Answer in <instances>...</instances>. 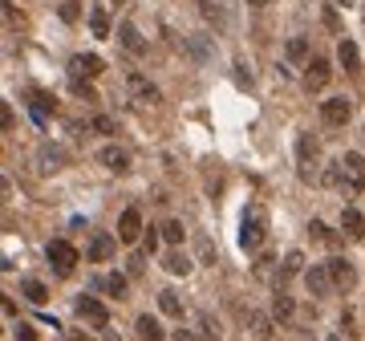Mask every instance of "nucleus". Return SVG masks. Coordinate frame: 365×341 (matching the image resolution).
I'll return each mask as SVG.
<instances>
[{
	"instance_id": "obj_4",
	"label": "nucleus",
	"mask_w": 365,
	"mask_h": 341,
	"mask_svg": "<svg viewBox=\"0 0 365 341\" xmlns=\"http://www.w3.org/2000/svg\"><path fill=\"white\" fill-rule=\"evenodd\" d=\"M329 264V276H333V289H341V293H349L353 285H357V268H353V260L349 256H333V260H325Z\"/></svg>"
},
{
	"instance_id": "obj_3",
	"label": "nucleus",
	"mask_w": 365,
	"mask_h": 341,
	"mask_svg": "<svg viewBox=\"0 0 365 341\" xmlns=\"http://www.w3.org/2000/svg\"><path fill=\"white\" fill-rule=\"evenodd\" d=\"M317 159H320L317 134H301V138H296V163H301V179H313V170H317Z\"/></svg>"
},
{
	"instance_id": "obj_23",
	"label": "nucleus",
	"mask_w": 365,
	"mask_h": 341,
	"mask_svg": "<svg viewBox=\"0 0 365 341\" xmlns=\"http://www.w3.org/2000/svg\"><path fill=\"white\" fill-rule=\"evenodd\" d=\"M21 293H25V297L33 300V305H45V300H49V289L41 285V280H33V276H29V280L21 285Z\"/></svg>"
},
{
	"instance_id": "obj_32",
	"label": "nucleus",
	"mask_w": 365,
	"mask_h": 341,
	"mask_svg": "<svg viewBox=\"0 0 365 341\" xmlns=\"http://www.w3.org/2000/svg\"><path fill=\"white\" fill-rule=\"evenodd\" d=\"M158 240H163V228H146V232H142V248H146V252H154Z\"/></svg>"
},
{
	"instance_id": "obj_9",
	"label": "nucleus",
	"mask_w": 365,
	"mask_h": 341,
	"mask_svg": "<svg viewBox=\"0 0 365 341\" xmlns=\"http://www.w3.org/2000/svg\"><path fill=\"white\" fill-rule=\"evenodd\" d=\"M142 232H146V228H142V212H138V208H126L122 219H118V240H122V244H134V240H142Z\"/></svg>"
},
{
	"instance_id": "obj_22",
	"label": "nucleus",
	"mask_w": 365,
	"mask_h": 341,
	"mask_svg": "<svg viewBox=\"0 0 365 341\" xmlns=\"http://www.w3.org/2000/svg\"><path fill=\"white\" fill-rule=\"evenodd\" d=\"M138 338L142 341H163V325L154 317H138Z\"/></svg>"
},
{
	"instance_id": "obj_27",
	"label": "nucleus",
	"mask_w": 365,
	"mask_h": 341,
	"mask_svg": "<svg viewBox=\"0 0 365 341\" xmlns=\"http://www.w3.org/2000/svg\"><path fill=\"white\" fill-rule=\"evenodd\" d=\"M320 183H325V187H341V183H345V167H341V163H329L325 175H320Z\"/></svg>"
},
{
	"instance_id": "obj_24",
	"label": "nucleus",
	"mask_w": 365,
	"mask_h": 341,
	"mask_svg": "<svg viewBox=\"0 0 365 341\" xmlns=\"http://www.w3.org/2000/svg\"><path fill=\"white\" fill-rule=\"evenodd\" d=\"M163 268H167L171 276H187V272H191V260H187L182 252H171L167 260H163Z\"/></svg>"
},
{
	"instance_id": "obj_44",
	"label": "nucleus",
	"mask_w": 365,
	"mask_h": 341,
	"mask_svg": "<svg viewBox=\"0 0 365 341\" xmlns=\"http://www.w3.org/2000/svg\"><path fill=\"white\" fill-rule=\"evenodd\" d=\"M329 341H341V338H329Z\"/></svg>"
},
{
	"instance_id": "obj_6",
	"label": "nucleus",
	"mask_w": 365,
	"mask_h": 341,
	"mask_svg": "<svg viewBox=\"0 0 365 341\" xmlns=\"http://www.w3.org/2000/svg\"><path fill=\"white\" fill-rule=\"evenodd\" d=\"M320 118L329 122V126H345L349 118H353V102L341 94V98H329V102H320Z\"/></svg>"
},
{
	"instance_id": "obj_5",
	"label": "nucleus",
	"mask_w": 365,
	"mask_h": 341,
	"mask_svg": "<svg viewBox=\"0 0 365 341\" xmlns=\"http://www.w3.org/2000/svg\"><path fill=\"white\" fill-rule=\"evenodd\" d=\"M78 321H86L90 329H106L110 325V309L97 297H78Z\"/></svg>"
},
{
	"instance_id": "obj_26",
	"label": "nucleus",
	"mask_w": 365,
	"mask_h": 341,
	"mask_svg": "<svg viewBox=\"0 0 365 341\" xmlns=\"http://www.w3.org/2000/svg\"><path fill=\"white\" fill-rule=\"evenodd\" d=\"M118 37H122V45H126L130 53H146V45H142V37H138V29L130 25V21L122 25V33H118Z\"/></svg>"
},
{
	"instance_id": "obj_18",
	"label": "nucleus",
	"mask_w": 365,
	"mask_h": 341,
	"mask_svg": "<svg viewBox=\"0 0 365 341\" xmlns=\"http://www.w3.org/2000/svg\"><path fill=\"white\" fill-rule=\"evenodd\" d=\"M37 163H41V170H45V175H53V170H61L65 155H61L57 146H41V151H37Z\"/></svg>"
},
{
	"instance_id": "obj_30",
	"label": "nucleus",
	"mask_w": 365,
	"mask_h": 341,
	"mask_svg": "<svg viewBox=\"0 0 365 341\" xmlns=\"http://www.w3.org/2000/svg\"><path fill=\"white\" fill-rule=\"evenodd\" d=\"M102 285H106V289H110L114 297H122V293H126V276H122V272H110V276H106Z\"/></svg>"
},
{
	"instance_id": "obj_43",
	"label": "nucleus",
	"mask_w": 365,
	"mask_h": 341,
	"mask_svg": "<svg viewBox=\"0 0 365 341\" xmlns=\"http://www.w3.org/2000/svg\"><path fill=\"white\" fill-rule=\"evenodd\" d=\"M252 4H268V0H252Z\"/></svg>"
},
{
	"instance_id": "obj_11",
	"label": "nucleus",
	"mask_w": 365,
	"mask_h": 341,
	"mask_svg": "<svg viewBox=\"0 0 365 341\" xmlns=\"http://www.w3.org/2000/svg\"><path fill=\"white\" fill-rule=\"evenodd\" d=\"M329 78H333V65H329L325 57H313L309 69H305V85H309V89H325Z\"/></svg>"
},
{
	"instance_id": "obj_36",
	"label": "nucleus",
	"mask_w": 365,
	"mask_h": 341,
	"mask_svg": "<svg viewBox=\"0 0 365 341\" xmlns=\"http://www.w3.org/2000/svg\"><path fill=\"white\" fill-rule=\"evenodd\" d=\"M325 29H329V33H341V21H337V12H333V8L325 12Z\"/></svg>"
},
{
	"instance_id": "obj_33",
	"label": "nucleus",
	"mask_w": 365,
	"mask_h": 341,
	"mask_svg": "<svg viewBox=\"0 0 365 341\" xmlns=\"http://www.w3.org/2000/svg\"><path fill=\"white\" fill-rule=\"evenodd\" d=\"M288 57H292V61L309 57V45H305V37H292V41H288Z\"/></svg>"
},
{
	"instance_id": "obj_39",
	"label": "nucleus",
	"mask_w": 365,
	"mask_h": 341,
	"mask_svg": "<svg viewBox=\"0 0 365 341\" xmlns=\"http://www.w3.org/2000/svg\"><path fill=\"white\" fill-rule=\"evenodd\" d=\"M142 264H146V256H134V260H130V276H138V272H142Z\"/></svg>"
},
{
	"instance_id": "obj_42",
	"label": "nucleus",
	"mask_w": 365,
	"mask_h": 341,
	"mask_svg": "<svg viewBox=\"0 0 365 341\" xmlns=\"http://www.w3.org/2000/svg\"><path fill=\"white\" fill-rule=\"evenodd\" d=\"M73 341H90V338H86V333H73Z\"/></svg>"
},
{
	"instance_id": "obj_45",
	"label": "nucleus",
	"mask_w": 365,
	"mask_h": 341,
	"mask_svg": "<svg viewBox=\"0 0 365 341\" xmlns=\"http://www.w3.org/2000/svg\"><path fill=\"white\" fill-rule=\"evenodd\" d=\"M362 134H365V130H362Z\"/></svg>"
},
{
	"instance_id": "obj_38",
	"label": "nucleus",
	"mask_w": 365,
	"mask_h": 341,
	"mask_svg": "<svg viewBox=\"0 0 365 341\" xmlns=\"http://www.w3.org/2000/svg\"><path fill=\"white\" fill-rule=\"evenodd\" d=\"M73 94H82V98H86V102H93V89L86 82H73Z\"/></svg>"
},
{
	"instance_id": "obj_12",
	"label": "nucleus",
	"mask_w": 365,
	"mask_h": 341,
	"mask_svg": "<svg viewBox=\"0 0 365 341\" xmlns=\"http://www.w3.org/2000/svg\"><path fill=\"white\" fill-rule=\"evenodd\" d=\"M97 163L106 170H114V175H126V170H130V155H126L122 146H106V151L97 155Z\"/></svg>"
},
{
	"instance_id": "obj_13",
	"label": "nucleus",
	"mask_w": 365,
	"mask_h": 341,
	"mask_svg": "<svg viewBox=\"0 0 365 341\" xmlns=\"http://www.w3.org/2000/svg\"><path fill=\"white\" fill-rule=\"evenodd\" d=\"M341 232H345L349 240H362L365 236V215L357 212V208H345V212H341Z\"/></svg>"
},
{
	"instance_id": "obj_14",
	"label": "nucleus",
	"mask_w": 365,
	"mask_h": 341,
	"mask_svg": "<svg viewBox=\"0 0 365 341\" xmlns=\"http://www.w3.org/2000/svg\"><path fill=\"white\" fill-rule=\"evenodd\" d=\"M337 61H341V69H345V74H357V69H362V53H357V45L341 41V45H337Z\"/></svg>"
},
{
	"instance_id": "obj_8",
	"label": "nucleus",
	"mask_w": 365,
	"mask_h": 341,
	"mask_svg": "<svg viewBox=\"0 0 365 341\" xmlns=\"http://www.w3.org/2000/svg\"><path fill=\"white\" fill-rule=\"evenodd\" d=\"M341 167H345V187L357 195V191H365V155H357V151H349L345 159H341Z\"/></svg>"
},
{
	"instance_id": "obj_35",
	"label": "nucleus",
	"mask_w": 365,
	"mask_h": 341,
	"mask_svg": "<svg viewBox=\"0 0 365 341\" xmlns=\"http://www.w3.org/2000/svg\"><path fill=\"white\" fill-rule=\"evenodd\" d=\"M93 130H102V134H114V118H106V114H97V118H93Z\"/></svg>"
},
{
	"instance_id": "obj_31",
	"label": "nucleus",
	"mask_w": 365,
	"mask_h": 341,
	"mask_svg": "<svg viewBox=\"0 0 365 341\" xmlns=\"http://www.w3.org/2000/svg\"><path fill=\"white\" fill-rule=\"evenodd\" d=\"M309 232H313V240H317V244H333V240H337V236H333L320 219H313V223H309Z\"/></svg>"
},
{
	"instance_id": "obj_29",
	"label": "nucleus",
	"mask_w": 365,
	"mask_h": 341,
	"mask_svg": "<svg viewBox=\"0 0 365 341\" xmlns=\"http://www.w3.org/2000/svg\"><path fill=\"white\" fill-rule=\"evenodd\" d=\"M252 333H256L260 341H268L272 338V321H268L264 313H252Z\"/></svg>"
},
{
	"instance_id": "obj_10",
	"label": "nucleus",
	"mask_w": 365,
	"mask_h": 341,
	"mask_svg": "<svg viewBox=\"0 0 365 341\" xmlns=\"http://www.w3.org/2000/svg\"><path fill=\"white\" fill-rule=\"evenodd\" d=\"M305 280H309V293H313V297H329V293H333V276H329V264H313V268L305 272Z\"/></svg>"
},
{
	"instance_id": "obj_2",
	"label": "nucleus",
	"mask_w": 365,
	"mask_h": 341,
	"mask_svg": "<svg viewBox=\"0 0 365 341\" xmlns=\"http://www.w3.org/2000/svg\"><path fill=\"white\" fill-rule=\"evenodd\" d=\"M45 256H49V264H53L61 276H69V272H73V264H78V248H73L69 240H49Z\"/></svg>"
},
{
	"instance_id": "obj_28",
	"label": "nucleus",
	"mask_w": 365,
	"mask_h": 341,
	"mask_svg": "<svg viewBox=\"0 0 365 341\" xmlns=\"http://www.w3.org/2000/svg\"><path fill=\"white\" fill-rule=\"evenodd\" d=\"M182 236H187V228H182L179 219H167V223H163V240H167V244H182Z\"/></svg>"
},
{
	"instance_id": "obj_34",
	"label": "nucleus",
	"mask_w": 365,
	"mask_h": 341,
	"mask_svg": "<svg viewBox=\"0 0 365 341\" xmlns=\"http://www.w3.org/2000/svg\"><path fill=\"white\" fill-rule=\"evenodd\" d=\"M341 329H345V333H349V338H357V333H362V329H357V325H353V313H349V309H345V313H341Z\"/></svg>"
},
{
	"instance_id": "obj_41",
	"label": "nucleus",
	"mask_w": 365,
	"mask_h": 341,
	"mask_svg": "<svg viewBox=\"0 0 365 341\" xmlns=\"http://www.w3.org/2000/svg\"><path fill=\"white\" fill-rule=\"evenodd\" d=\"M329 4H357V0H329Z\"/></svg>"
},
{
	"instance_id": "obj_19",
	"label": "nucleus",
	"mask_w": 365,
	"mask_h": 341,
	"mask_svg": "<svg viewBox=\"0 0 365 341\" xmlns=\"http://www.w3.org/2000/svg\"><path fill=\"white\" fill-rule=\"evenodd\" d=\"M301 264H305V252H301V248H292V252L284 256V264H280V285H284V280H292V276L301 272Z\"/></svg>"
},
{
	"instance_id": "obj_15",
	"label": "nucleus",
	"mask_w": 365,
	"mask_h": 341,
	"mask_svg": "<svg viewBox=\"0 0 365 341\" xmlns=\"http://www.w3.org/2000/svg\"><path fill=\"white\" fill-rule=\"evenodd\" d=\"M110 256H114V236H106V232H97V236H93V240H90V260H93V264H106Z\"/></svg>"
},
{
	"instance_id": "obj_20",
	"label": "nucleus",
	"mask_w": 365,
	"mask_h": 341,
	"mask_svg": "<svg viewBox=\"0 0 365 341\" xmlns=\"http://www.w3.org/2000/svg\"><path fill=\"white\" fill-rule=\"evenodd\" d=\"M158 309H163L167 317H182V300H179V293L163 289V293H158Z\"/></svg>"
},
{
	"instance_id": "obj_21",
	"label": "nucleus",
	"mask_w": 365,
	"mask_h": 341,
	"mask_svg": "<svg viewBox=\"0 0 365 341\" xmlns=\"http://www.w3.org/2000/svg\"><path fill=\"white\" fill-rule=\"evenodd\" d=\"M90 29H93V37H110V16H106V8H102V4H93Z\"/></svg>"
},
{
	"instance_id": "obj_17",
	"label": "nucleus",
	"mask_w": 365,
	"mask_h": 341,
	"mask_svg": "<svg viewBox=\"0 0 365 341\" xmlns=\"http://www.w3.org/2000/svg\"><path fill=\"white\" fill-rule=\"evenodd\" d=\"M292 313H296V300L288 297L284 289H276V297H272V317H276V321H292Z\"/></svg>"
},
{
	"instance_id": "obj_25",
	"label": "nucleus",
	"mask_w": 365,
	"mask_h": 341,
	"mask_svg": "<svg viewBox=\"0 0 365 341\" xmlns=\"http://www.w3.org/2000/svg\"><path fill=\"white\" fill-rule=\"evenodd\" d=\"M199 333H203L207 341H220V338H224V329H220V321H215L211 313H199Z\"/></svg>"
},
{
	"instance_id": "obj_16",
	"label": "nucleus",
	"mask_w": 365,
	"mask_h": 341,
	"mask_svg": "<svg viewBox=\"0 0 365 341\" xmlns=\"http://www.w3.org/2000/svg\"><path fill=\"white\" fill-rule=\"evenodd\" d=\"M126 85H130V94H134L138 102H150V106H154V102H163V94L146 82V78H138V74H130V82H126Z\"/></svg>"
},
{
	"instance_id": "obj_40",
	"label": "nucleus",
	"mask_w": 365,
	"mask_h": 341,
	"mask_svg": "<svg viewBox=\"0 0 365 341\" xmlns=\"http://www.w3.org/2000/svg\"><path fill=\"white\" fill-rule=\"evenodd\" d=\"M171 341H199V338H195L191 329H179V333H175V338H171Z\"/></svg>"
},
{
	"instance_id": "obj_7",
	"label": "nucleus",
	"mask_w": 365,
	"mask_h": 341,
	"mask_svg": "<svg viewBox=\"0 0 365 341\" xmlns=\"http://www.w3.org/2000/svg\"><path fill=\"white\" fill-rule=\"evenodd\" d=\"M102 69H106V61H102L97 53H78V57L69 61V78H73V82H90Z\"/></svg>"
},
{
	"instance_id": "obj_37",
	"label": "nucleus",
	"mask_w": 365,
	"mask_h": 341,
	"mask_svg": "<svg viewBox=\"0 0 365 341\" xmlns=\"http://www.w3.org/2000/svg\"><path fill=\"white\" fill-rule=\"evenodd\" d=\"M16 341H37V329H29V325H16Z\"/></svg>"
},
{
	"instance_id": "obj_1",
	"label": "nucleus",
	"mask_w": 365,
	"mask_h": 341,
	"mask_svg": "<svg viewBox=\"0 0 365 341\" xmlns=\"http://www.w3.org/2000/svg\"><path fill=\"white\" fill-rule=\"evenodd\" d=\"M264 240H268V212L260 204H248L244 215H239V248L244 252H256Z\"/></svg>"
}]
</instances>
